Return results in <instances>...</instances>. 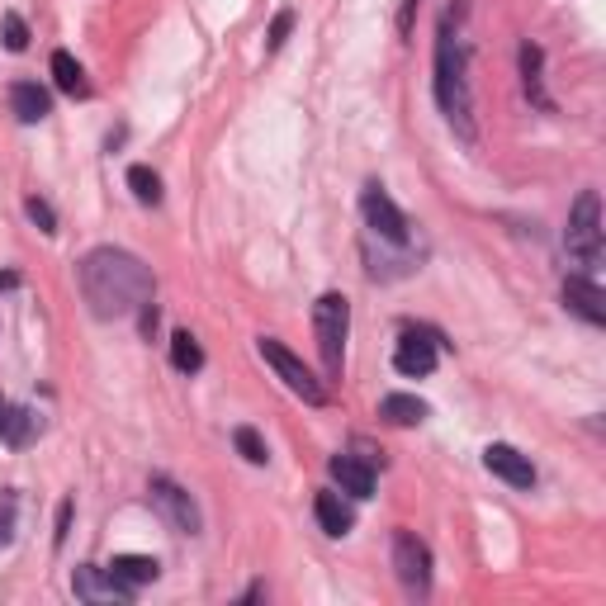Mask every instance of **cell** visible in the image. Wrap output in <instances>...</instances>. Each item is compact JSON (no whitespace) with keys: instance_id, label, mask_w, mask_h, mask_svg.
Segmentation results:
<instances>
[{"instance_id":"15","label":"cell","mask_w":606,"mask_h":606,"mask_svg":"<svg viewBox=\"0 0 606 606\" xmlns=\"http://www.w3.org/2000/svg\"><path fill=\"white\" fill-rule=\"evenodd\" d=\"M109 573H114L119 583H128V588L138 592L143 583H157V578H161V564L152 559V554H114V559H109Z\"/></svg>"},{"instance_id":"10","label":"cell","mask_w":606,"mask_h":606,"mask_svg":"<svg viewBox=\"0 0 606 606\" xmlns=\"http://www.w3.org/2000/svg\"><path fill=\"white\" fill-rule=\"evenodd\" d=\"M483 464H488V474H498V479L512 483V488H535V464L526 460L517 446L493 441V446L483 450Z\"/></svg>"},{"instance_id":"4","label":"cell","mask_w":606,"mask_h":606,"mask_svg":"<svg viewBox=\"0 0 606 606\" xmlns=\"http://www.w3.org/2000/svg\"><path fill=\"white\" fill-rule=\"evenodd\" d=\"M564 247H569V256L578 266H588V270L602 266V199H597V190H583L578 204L569 209Z\"/></svg>"},{"instance_id":"25","label":"cell","mask_w":606,"mask_h":606,"mask_svg":"<svg viewBox=\"0 0 606 606\" xmlns=\"http://www.w3.org/2000/svg\"><path fill=\"white\" fill-rule=\"evenodd\" d=\"M15 517H19V498L15 493H0V550L15 540Z\"/></svg>"},{"instance_id":"14","label":"cell","mask_w":606,"mask_h":606,"mask_svg":"<svg viewBox=\"0 0 606 606\" xmlns=\"http://www.w3.org/2000/svg\"><path fill=\"white\" fill-rule=\"evenodd\" d=\"M10 109H15L19 124H43V119L53 114V100H48V90L43 86L19 81V86H10Z\"/></svg>"},{"instance_id":"20","label":"cell","mask_w":606,"mask_h":606,"mask_svg":"<svg viewBox=\"0 0 606 606\" xmlns=\"http://www.w3.org/2000/svg\"><path fill=\"white\" fill-rule=\"evenodd\" d=\"M53 81L67 95H86V72H81V62L72 53H53Z\"/></svg>"},{"instance_id":"26","label":"cell","mask_w":606,"mask_h":606,"mask_svg":"<svg viewBox=\"0 0 606 606\" xmlns=\"http://www.w3.org/2000/svg\"><path fill=\"white\" fill-rule=\"evenodd\" d=\"M24 214L34 218L38 223V232H57V214H53V204H48V199H29V204H24Z\"/></svg>"},{"instance_id":"30","label":"cell","mask_w":606,"mask_h":606,"mask_svg":"<svg viewBox=\"0 0 606 606\" xmlns=\"http://www.w3.org/2000/svg\"><path fill=\"white\" fill-rule=\"evenodd\" d=\"M0 412H5V403H0Z\"/></svg>"},{"instance_id":"19","label":"cell","mask_w":606,"mask_h":606,"mask_svg":"<svg viewBox=\"0 0 606 606\" xmlns=\"http://www.w3.org/2000/svg\"><path fill=\"white\" fill-rule=\"evenodd\" d=\"M521 81H526V95H531V105L554 109L550 95H545V81H540V48H535V43H521Z\"/></svg>"},{"instance_id":"17","label":"cell","mask_w":606,"mask_h":606,"mask_svg":"<svg viewBox=\"0 0 606 606\" xmlns=\"http://www.w3.org/2000/svg\"><path fill=\"white\" fill-rule=\"evenodd\" d=\"M379 417L393 422V427H417V422L427 417V403L412 398V393H389V398L379 403Z\"/></svg>"},{"instance_id":"12","label":"cell","mask_w":606,"mask_h":606,"mask_svg":"<svg viewBox=\"0 0 606 606\" xmlns=\"http://www.w3.org/2000/svg\"><path fill=\"white\" fill-rule=\"evenodd\" d=\"M564 303H569L578 318H588L592 327H602L606 322V294L597 289V280H583V275L564 280Z\"/></svg>"},{"instance_id":"23","label":"cell","mask_w":606,"mask_h":606,"mask_svg":"<svg viewBox=\"0 0 606 606\" xmlns=\"http://www.w3.org/2000/svg\"><path fill=\"white\" fill-rule=\"evenodd\" d=\"M232 446H237V455L247 464H266L270 455H266V441H261V431L256 427H237L232 431Z\"/></svg>"},{"instance_id":"1","label":"cell","mask_w":606,"mask_h":606,"mask_svg":"<svg viewBox=\"0 0 606 606\" xmlns=\"http://www.w3.org/2000/svg\"><path fill=\"white\" fill-rule=\"evenodd\" d=\"M81 294H86L90 313L100 322L128 318L152 299V270L119 247H95L81 261Z\"/></svg>"},{"instance_id":"7","label":"cell","mask_w":606,"mask_h":606,"mask_svg":"<svg viewBox=\"0 0 606 606\" xmlns=\"http://www.w3.org/2000/svg\"><path fill=\"white\" fill-rule=\"evenodd\" d=\"M152 502H157V512L171 521L180 535H199L204 517H199L195 498H190V493H185L176 479H166V474H152Z\"/></svg>"},{"instance_id":"22","label":"cell","mask_w":606,"mask_h":606,"mask_svg":"<svg viewBox=\"0 0 606 606\" xmlns=\"http://www.w3.org/2000/svg\"><path fill=\"white\" fill-rule=\"evenodd\" d=\"M128 190L138 195V204H157V199H161L157 171H147V166H128Z\"/></svg>"},{"instance_id":"29","label":"cell","mask_w":606,"mask_h":606,"mask_svg":"<svg viewBox=\"0 0 606 606\" xmlns=\"http://www.w3.org/2000/svg\"><path fill=\"white\" fill-rule=\"evenodd\" d=\"M15 285H19L15 270H0V289H15Z\"/></svg>"},{"instance_id":"11","label":"cell","mask_w":606,"mask_h":606,"mask_svg":"<svg viewBox=\"0 0 606 606\" xmlns=\"http://www.w3.org/2000/svg\"><path fill=\"white\" fill-rule=\"evenodd\" d=\"M393 365H398V375H408V379L431 375L436 370V341L408 332V337L398 341V351H393Z\"/></svg>"},{"instance_id":"3","label":"cell","mask_w":606,"mask_h":606,"mask_svg":"<svg viewBox=\"0 0 606 606\" xmlns=\"http://www.w3.org/2000/svg\"><path fill=\"white\" fill-rule=\"evenodd\" d=\"M313 332H318L322 370H327V379H337L341 365H346V332H351V303H346V294H322L313 303Z\"/></svg>"},{"instance_id":"28","label":"cell","mask_w":606,"mask_h":606,"mask_svg":"<svg viewBox=\"0 0 606 606\" xmlns=\"http://www.w3.org/2000/svg\"><path fill=\"white\" fill-rule=\"evenodd\" d=\"M67 526H72V502H62V512H57V545L67 540Z\"/></svg>"},{"instance_id":"27","label":"cell","mask_w":606,"mask_h":606,"mask_svg":"<svg viewBox=\"0 0 606 606\" xmlns=\"http://www.w3.org/2000/svg\"><path fill=\"white\" fill-rule=\"evenodd\" d=\"M289 29H294V10H280V15L270 19V34H266V43H270V48H285Z\"/></svg>"},{"instance_id":"8","label":"cell","mask_w":606,"mask_h":606,"mask_svg":"<svg viewBox=\"0 0 606 606\" xmlns=\"http://www.w3.org/2000/svg\"><path fill=\"white\" fill-rule=\"evenodd\" d=\"M360 209H365L370 232H379L384 242H393V247H403V242H408V218H403V209H398L379 185H370V190L360 195Z\"/></svg>"},{"instance_id":"13","label":"cell","mask_w":606,"mask_h":606,"mask_svg":"<svg viewBox=\"0 0 606 606\" xmlns=\"http://www.w3.org/2000/svg\"><path fill=\"white\" fill-rule=\"evenodd\" d=\"M332 479L341 483V493H351V498H370L375 493V469L365 460H356V455H332Z\"/></svg>"},{"instance_id":"18","label":"cell","mask_w":606,"mask_h":606,"mask_svg":"<svg viewBox=\"0 0 606 606\" xmlns=\"http://www.w3.org/2000/svg\"><path fill=\"white\" fill-rule=\"evenodd\" d=\"M0 436H5L10 446H29L38 436V417L29 408H5L0 412Z\"/></svg>"},{"instance_id":"2","label":"cell","mask_w":606,"mask_h":606,"mask_svg":"<svg viewBox=\"0 0 606 606\" xmlns=\"http://www.w3.org/2000/svg\"><path fill=\"white\" fill-rule=\"evenodd\" d=\"M436 105L450 119V128L460 133L464 143L479 138L474 128V95H469V57H464L460 34H450V24L441 29V43H436Z\"/></svg>"},{"instance_id":"9","label":"cell","mask_w":606,"mask_h":606,"mask_svg":"<svg viewBox=\"0 0 606 606\" xmlns=\"http://www.w3.org/2000/svg\"><path fill=\"white\" fill-rule=\"evenodd\" d=\"M72 592L81 602H133V588L119 583L109 569H95V564H81L72 573Z\"/></svg>"},{"instance_id":"16","label":"cell","mask_w":606,"mask_h":606,"mask_svg":"<svg viewBox=\"0 0 606 606\" xmlns=\"http://www.w3.org/2000/svg\"><path fill=\"white\" fill-rule=\"evenodd\" d=\"M313 517H318V526L332 535V540L351 535V526H356V512H351L337 493H318V498H313Z\"/></svg>"},{"instance_id":"5","label":"cell","mask_w":606,"mask_h":606,"mask_svg":"<svg viewBox=\"0 0 606 606\" xmlns=\"http://www.w3.org/2000/svg\"><path fill=\"white\" fill-rule=\"evenodd\" d=\"M261 356H266V365L280 375V384H285L294 398H303V403H313V408H322L327 403V389H322L318 379L308 375V365H303L294 351H285L275 337H261Z\"/></svg>"},{"instance_id":"6","label":"cell","mask_w":606,"mask_h":606,"mask_svg":"<svg viewBox=\"0 0 606 606\" xmlns=\"http://www.w3.org/2000/svg\"><path fill=\"white\" fill-rule=\"evenodd\" d=\"M393 569H398V583H403L412 597H427V588H431V550L412 531L393 535Z\"/></svg>"},{"instance_id":"21","label":"cell","mask_w":606,"mask_h":606,"mask_svg":"<svg viewBox=\"0 0 606 606\" xmlns=\"http://www.w3.org/2000/svg\"><path fill=\"white\" fill-rule=\"evenodd\" d=\"M171 360H176L180 375H195L204 365V351H199V341L190 332H171Z\"/></svg>"},{"instance_id":"24","label":"cell","mask_w":606,"mask_h":606,"mask_svg":"<svg viewBox=\"0 0 606 606\" xmlns=\"http://www.w3.org/2000/svg\"><path fill=\"white\" fill-rule=\"evenodd\" d=\"M0 38H5V48H10V53H24V48H29V24L10 10V15L0 19Z\"/></svg>"}]
</instances>
